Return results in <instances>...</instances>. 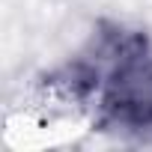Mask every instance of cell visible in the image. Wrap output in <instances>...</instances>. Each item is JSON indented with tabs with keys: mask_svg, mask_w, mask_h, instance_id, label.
Returning a JSON list of instances; mask_svg holds the SVG:
<instances>
[{
	"mask_svg": "<svg viewBox=\"0 0 152 152\" xmlns=\"http://www.w3.org/2000/svg\"><path fill=\"white\" fill-rule=\"evenodd\" d=\"M57 84L78 102H96L110 128L152 131V45L140 30L102 27L84 54L63 66Z\"/></svg>",
	"mask_w": 152,
	"mask_h": 152,
	"instance_id": "6da1fadb",
	"label": "cell"
}]
</instances>
